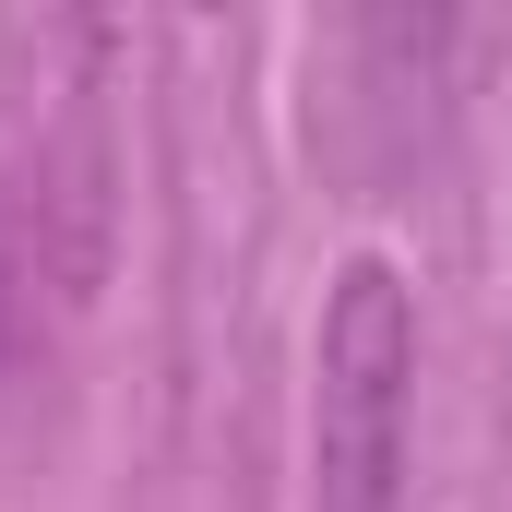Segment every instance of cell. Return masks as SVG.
Returning a JSON list of instances; mask_svg holds the SVG:
<instances>
[{
    "mask_svg": "<svg viewBox=\"0 0 512 512\" xmlns=\"http://www.w3.org/2000/svg\"><path fill=\"white\" fill-rule=\"evenodd\" d=\"M24 262H12V215H0V370H12V334H24V286H12Z\"/></svg>",
    "mask_w": 512,
    "mask_h": 512,
    "instance_id": "7a4b0ae2",
    "label": "cell"
},
{
    "mask_svg": "<svg viewBox=\"0 0 512 512\" xmlns=\"http://www.w3.org/2000/svg\"><path fill=\"white\" fill-rule=\"evenodd\" d=\"M417 465V298L393 262H346L310 346V512H405Z\"/></svg>",
    "mask_w": 512,
    "mask_h": 512,
    "instance_id": "6da1fadb",
    "label": "cell"
}]
</instances>
